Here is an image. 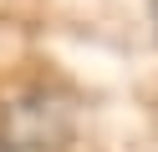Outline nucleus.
Segmentation results:
<instances>
[{
	"instance_id": "nucleus-1",
	"label": "nucleus",
	"mask_w": 158,
	"mask_h": 152,
	"mask_svg": "<svg viewBox=\"0 0 158 152\" xmlns=\"http://www.w3.org/2000/svg\"><path fill=\"white\" fill-rule=\"evenodd\" d=\"M66 132V117L51 96H21L0 117V152H46Z\"/></svg>"
},
{
	"instance_id": "nucleus-2",
	"label": "nucleus",
	"mask_w": 158,
	"mask_h": 152,
	"mask_svg": "<svg viewBox=\"0 0 158 152\" xmlns=\"http://www.w3.org/2000/svg\"><path fill=\"white\" fill-rule=\"evenodd\" d=\"M153 20H158V0H153Z\"/></svg>"
}]
</instances>
